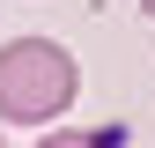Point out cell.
Listing matches in <instances>:
<instances>
[{
    "instance_id": "6da1fadb",
    "label": "cell",
    "mask_w": 155,
    "mask_h": 148,
    "mask_svg": "<svg viewBox=\"0 0 155 148\" xmlns=\"http://www.w3.org/2000/svg\"><path fill=\"white\" fill-rule=\"evenodd\" d=\"M81 96V67L52 37H8L0 45V119L8 126H52L67 119V104Z\"/></svg>"
},
{
    "instance_id": "7a4b0ae2",
    "label": "cell",
    "mask_w": 155,
    "mask_h": 148,
    "mask_svg": "<svg viewBox=\"0 0 155 148\" xmlns=\"http://www.w3.org/2000/svg\"><path fill=\"white\" fill-rule=\"evenodd\" d=\"M140 15H148V22H155V0H140Z\"/></svg>"
}]
</instances>
